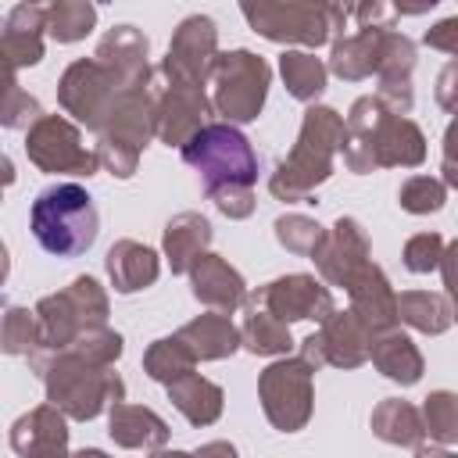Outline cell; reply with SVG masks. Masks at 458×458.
I'll return each instance as SVG.
<instances>
[{
  "label": "cell",
  "mask_w": 458,
  "mask_h": 458,
  "mask_svg": "<svg viewBox=\"0 0 458 458\" xmlns=\"http://www.w3.org/2000/svg\"><path fill=\"white\" fill-rule=\"evenodd\" d=\"M340 154L358 175L376 168H415L426 161V136L408 114H394L379 97H358L344 118Z\"/></svg>",
  "instance_id": "cell-1"
},
{
  "label": "cell",
  "mask_w": 458,
  "mask_h": 458,
  "mask_svg": "<svg viewBox=\"0 0 458 458\" xmlns=\"http://www.w3.org/2000/svg\"><path fill=\"white\" fill-rule=\"evenodd\" d=\"M29 365L39 372L47 386V401H54L68 419L89 422L104 408L125 397V383L111 365L86 358L75 347L54 354H29Z\"/></svg>",
  "instance_id": "cell-2"
},
{
  "label": "cell",
  "mask_w": 458,
  "mask_h": 458,
  "mask_svg": "<svg viewBox=\"0 0 458 458\" xmlns=\"http://www.w3.org/2000/svg\"><path fill=\"white\" fill-rule=\"evenodd\" d=\"M340 143H344V118L333 107L311 104L304 111L293 150L276 165V172L268 179L272 197L286 200V204L308 200L311 190L333 175V157L340 154Z\"/></svg>",
  "instance_id": "cell-3"
},
{
  "label": "cell",
  "mask_w": 458,
  "mask_h": 458,
  "mask_svg": "<svg viewBox=\"0 0 458 458\" xmlns=\"http://www.w3.org/2000/svg\"><path fill=\"white\" fill-rule=\"evenodd\" d=\"M29 229L47 254L79 258L93 247L100 233L97 204L79 182H54L32 200Z\"/></svg>",
  "instance_id": "cell-4"
},
{
  "label": "cell",
  "mask_w": 458,
  "mask_h": 458,
  "mask_svg": "<svg viewBox=\"0 0 458 458\" xmlns=\"http://www.w3.org/2000/svg\"><path fill=\"white\" fill-rule=\"evenodd\" d=\"M157 93L161 89H154L150 79L125 86L111 104L104 125L97 129V154L111 175L118 179L136 175L143 147L150 143V136H157Z\"/></svg>",
  "instance_id": "cell-5"
},
{
  "label": "cell",
  "mask_w": 458,
  "mask_h": 458,
  "mask_svg": "<svg viewBox=\"0 0 458 458\" xmlns=\"http://www.w3.org/2000/svg\"><path fill=\"white\" fill-rule=\"evenodd\" d=\"M179 150H182V161L200 172V186L208 200L229 190H254L258 182V154L233 122L200 125Z\"/></svg>",
  "instance_id": "cell-6"
},
{
  "label": "cell",
  "mask_w": 458,
  "mask_h": 458,
  "mask_svg": "<svg viewBox=\"0 0 458 458\" xmlns=\"http://www.w3.org/2000/svg\"><path fill=\"white\" fill-rule=\"evenodd\" d=\"M240 11L258 36L308 50L329 43L347 25V14L333 0H240Z\"/></svg>",
  "instance_id": "cell-7"
},
{
  "label": "cell",
  "mask_w": 458,
  "mask_h": 458,
  "mask_svg": "<svg viewBox=\"0 0 458 458\" xmlns=\"http://www.w3.org/2000/svg\"><path fill=\"white\" fill-rule=\"evenodd\" d=\"M36 326L39 344L32 354H54L64 351L72 340H79L86 329L107 326V293L93 276L72 279L61 293H50L36 304Z\"/></svg>",
  "instance_id": "cell-8"
},
{
  "label": "cell",
  "mask_w": 458,
  "mask_h": 458,
  "mask_svg": "<svg viewBox=\"0 0 458 458\" xmlns=\"http://www.w3.org/2000/svg\"><path fill=\"white\" fill-rule=\"evenodd\" d=\"M211 104L225 122H254L265 107L268 97V82H272V68L265 57L250 54V50H229L215 57L211 68Z\"/></svg>",
  "instance_id": "cell-9"
},
{
  "label": "cell",
  "mask_w": 458,
  "mask_h": 458,
  "mask_svg": "<svg viewBox=\"0 0 458 458\" xmlns=\"http://www.w3.org/2000/svg\"><path fill=\"white\" fill-rule=\"evenodd\" d=\"M315 365L297 358H279L272 361L261 376H258V397L265 408V419L279 429V433H297L308 426L311 419V404H315V386H311Z\"/></svg>",
  "instance_id": "cell-10"
},
{
  "label": "cell",
  "mask_w": 458,
  "mask_h": 458,
  "mask_svg": "<svg viewBox=\"0 0 458 458\" xmlns=\"http://www.w3.org/2000/svg\"><path fill=\"white\" fill-rule=\"evenodd\" d=\"M147 82V79H143ZM125 86H136L129 82L125 75H118L111 64H104L100 57H79L64 68L61 82H57V104L86 129H100L111 104L118 100V93Z\"/></svg>",
  "instance_id": "cell-11"
},
{
  "label": "cell",
  "mask_w": 458,
  "mask_h": 458,
  "mask_svg": "<svg viewBox=\"0 0 458 458\" xmlns=\"http://www.w3.org/2000/svg\"><path fill=\"white\" fill-rule=\"evenodd\" d=\"M25 154L39 172L50 175H93L100 168V154L97 147L89 150L82 143L79 122H68L61 114H43L25 129Z\"/></svg>",
  "instance_id": "cell-12"
},
{
  "label": "cell",
  "mask_w": 458,
  "mask_h": 458,
  "mask_svg": "<svg viewBox=\"0 0 458 458\" xmlns=\"http://www.w3.org/2000/svg\"><path fill=\"white\" fill-rule=\"evenodd\" d=\"M215 57H218V29L208 14H190L179 21L172 43H168V54L161 61V75L172 82V86H200L211 79V68H215Z\"/></svg>",
  "instance_id": "cell-13"
},
{
  "label": "cell",
  "mask_w": 458,
  "mask_h": 458,
  "mask_svg": "<svg viewBox=\"0 0 458 458\" xmlns=\"http://www.w3.org/2000/svg\"><path fill=\"white\" fill-rule=\"evenodd\" d=\"M247 304H261L283 322H301V318L326 322L336 311L333 290L308 272H290V276H279V279L258 286L254 293H247Z\"/></svg>",
  "instance_id": "cell-14"
},
{
  "label": "cell",
  "mask_w": 458,
  "mask_h": 458,
  "mask_svg": "<svg viewBox=\"0 0 458 458\" xmlns=\"http://www.w3.org/2000/svg\"><path fill=\"white\" fill-rule=\"evenodd\" d=\"M311 261L329 286H347V279L369 261V236L358 218H336L333 229H326V240L311 254Z\"/></svg>",
  "instance_id": "cell-15"
},
{
  "label": "cell",
  "mask_w": 458,
  "mask_h": 458,
  "mask_svg": "<svg viewBox=\"0 0 458 458\" xmlns=\"http://www.w3.org/2000/svg\"><path fill=\"white\" fill-rule=\"evenodd\" d=\"M215 104L200 86H172L165 82L157 93V136L168 147H182L200 125H208V114Z\"/></svg>",
  "instance_id": "cell-16"
},
{
  "label": "cell",
  "mask_w": 458,
  "mask_h": 458,
  "mask_svg": "<svg viewBox=\"0 0 458 458\" xmlns=\"http://www.w3.org/2000/svg\"><path fill=\"white\" fill-rule=\"evenodd\" d=\"M347 297H351V311L372 329V333H383V329H394L401 322L397 315V293L390 286V279L383 276V268L369 258L351 279H347Z\"/></svg>",
  "instance_id": "cell-17"
},
{
  "label": "cell",
  "mask_w": 458,
  "mask_h": 458,
  "mask_svg": "<svg viewBox=\"0 0 458 458\" xmlns=\"http://www.w3.org/2000/svg\"><path fill=\"white\" fill-rule=\"evenodd\" d=\"M190 283H193V297L204 304V308H215V311H225L233 315L240 304H247V283L243 276L218 254L204 250L193 265H190Z\"/></svg>",
  "instance_id": "cell-18"
},
{
  "label": "cell",
  "mask_w": 458,
  "mask_h": 458,
  "mask_svg": "<svg viewBox=\"0 0 458 458\" xmlns=\"http://www.w3.org/2000/svg\"><path fill=\"white\" fill-rule=\"evenodd\" d=\"M315 336H318V351H322L326 365H336V369L365 365L369 354H372V340H376V333L351 308L347 311H333Z\"/></svg>",
  "instance_id": "cell-19"
},
{
  "label": "cell",
  "mask_w": 458,
  "mask_h": 458,
  "mask_svg": "<svg viewBox=\"0 0 458 458\" xmlns=\"http://www.w3.org/2000/svg\"><path fill=\"white\" fill-rule=\"evenodd\" d=\"M64 411L47 401L39 408H32L29 415H21L11 426V447L21 458H47V454H64L68 451V426H64Z\"/></svg>",
  "instance_id": "cell-20"
},
{
  "label": "cell",
  "mask_w": 458,
  "mask_h": 458,
  "mask_svg": "<svg viewBox=\"0 0 458 458\" xmlns=\"http://www.w3.org/2000/svg\"><path fill=\"white\" fill-rule=\"evenodd\" d=\"M43 32H47V7L39 4H18L4 18V64L7 72H18L25 64L43 61Z\"/></svg>",
  "instance_id": "cell-21"
},
{
  "label": "cell",
  "mask_w": 458,
  "mask_h": 458,
  "mask_svg": "<svg viewBox=\"0 0 458 458\" xmlns=\"http://www.w3.org/2000/svg\"><path fill=\"white\" fill-rule=\"evenodd\" d=\"M107 433L118 447H132V451H161L168 444V426L157 411L143 408V404H125L114 401L107 408Z\"/></svg>",
  "instance_id": "cell-22"
},
{
  "label": "cell",
  "mask_w": 458,
  "mask_h": 458,
  "mask_svg": "<svg viewBox=\"0 0 458 458\" xmlns=\"http://www.w3.org/2000/svg\"><path fill=\"white\" fill-rule=\"evenodd\" d=\"M104 265H107L111 286H114L118 293L147 290V286H154L157 276H161L157 250L147 247V243H136V240H118V243H111Z\"/></svg>",
  "instance_id": "cell-23"
},
{
  "label": "cell",
  "mask_w": 458,
  "mask_h": 458,
  "mask_svg": "<svg viewBox=\"0 0 458 458\" xmlns=\"http://www.w3.org/2000/svg\"><path fill=\"white\" fill-rule=\"evenodd\" d=\"M211 222L200 215V211H179L175 218H168L165 225V236H161V247H165V258L172 265L175 276L190 272V265L208 250L211 243Z\"/></svg>",
  "instance_id": "cell-24"
},
{
  "label": "cell",
  "mask_w": 458,
  "mask_h": 458,
  "mask_svg": "<svg viewBox=\"0 0 458 458\" xmlns=\"http://www.w3.org/2000/svg\"><path fill=\"white\" fill-rule=\"evenodd\" d=\"M383 39H386V29H358L354 36L333 39L329 72L340 75V79H347V82H358V79L376 75L379 54H383Z\"/></svg>",
  "instance_id": "cell-25"
},
{
  "label": "cell",
  "mask_w": 458,
  "mask_h": 458,
  "mask_svg": "<svg viewBox=\"0 0 458 458\" xmlns=\"http://www.w3.org/2000/svg\"><path fill=\"white\" fill-rule=\"evenodd\" d=\"M369 361H372L386 379H394V383H401V386H415V383L422 379V369H426V365H422L419 347H415V344H411V336H408V333H401L397 326H394V329L376 333Z\"/></svg>",
  "instance_id": "cell-26"
},
{
  "label": "cell",
  "mask_w": 458,
  "mask_h": 458,
  "mask_svg": "<svg viewBox=\"0 0 458 458\" xmlns=\"http://www.w3.org/2000/svg\"><path fill=\"white\" fill-rule=\"evenodd\" d=\"M104 64H111L118 75H125L129 82H143V79H154L150 64H147V36L136 29V25H114L100 43H97V54Z\"/></svg>",
  "instance_id": "cell-27"
},
{
  "label": "cell",
  "mask_w": 458,
  "mask_h": 458,
  "mask_svg": "<svg viewBox=\"0 0 458 458\" xmlns=\"http://www.w3.org/2000/svg\"><path fill=\"white\" fill-rule=\"evenodd\" d=\"M179 336L186 340V347L197 354V361H218V358H229L240 344H243V336H240V329L229 322V315L225 311H208V315H197L193 322H186L182 329H179Z\"/></svg>",
  "instance_id": "cell-28"
},
{
  "label": "cell",
  "mask_w": 458,
  "mask_h": 458,
  "mask_svg": "<svg viewBox=\"0 0 458 458\" xmlns=\"http://www.w3.org/2000/svg\"><path fill=\"white\" fill-rule=\"evenodd\" d=\"M372 433L386 444H397V447H411V451H422V437H426V426H422V411L401 397H383L372 411Z\"/></svg>",
  "instance_id": "cell-29"
},
{
  "label": "cell",
  "mask_w": 458,
  "mask_h": 458,
  "mask_svg": "<svg viewBox=\"0 0 458 458\" xmlns=\"http://www.w3.org/2000/svg\"><path fill=\"white\" fill-rule=\"evenodd\" d=\"M168 397L186 415V422H193V426H211L222 415V401H225L222 386L204 379V376H197V372H186V376L172 379L168 383Z\"/></svg>",
  "instance_id": "cell-30"
},
{
  "label": "cell",
  "mask_w": 458,
  "mask_h": 458,
  "mask_svg": "<svg viewBox=\"0 0 458 458\" xmlns=\"http://www.w3.org/2000/svg\"><path fill=\"white\" fill-rule=\"evenodd\" d=\"M397 315H401V322H408L411 329L429 333V336L447 333L451 322H454L451 301L444 293H429V290H404V293H397Z\"/></svg>",
  "instance_id": "cell-31"
},
{
  "label": "cell",
  "mask_w": 458,
  "mask_h": 458,
  "mask_svg": "<svg viewBox=\"0 0 458 458\" xmlns=\"http://www.w3.org/2000/svg\"><path fill=\"white\" fill-rule=\"evenodd\" d=\"M240 336H243V347L250 354H290V347H293L290 322L276 318L261 304H247V318L240 326Z\"/></svg>",
  "instance_id": "cell-32"
},
{
  "label": "cell",
  "mask_w": 458,
  "mask_h": 458,
  "mask_svg": "<svg viewBox=\"0 0 458 458\" xmlns=\"http://www.w3.org/2000/svg\"><path fill=\"white\" fill-rule=\"evenodd\" d=\"M279 72H283V82H286L290 97H297L304 104L322 97L326 75H329V68L311 50H283L279 54Z\"/></svg>",
  "instance_id": "cell-33"
},
{
  "label": "cell",
  "mask_w": 458,
  "mask_h": 458,
  "mask_svg": "<svg viewBox=\"0 0 458 458\" xmlns=\"http://www.w3.org/2000/svg\"><path fill=\"white\" fill-rule=\"evenodd\" d=\"M193 365H197V354L186 347V340H182L179 333L154 340V344L147 347V354H143V372H147L150 379L165 383V386H168L172 379L193 372Z\"/></svg>",
  "instance_id": "cell-34"
},
{
  "label": "cell",
  "mask_w": 458,
  "mask_h": 458,
  "mask_svg": "<svg viewBox=\"0 0 458 458\" xmlns=\"http://www.w3.org/2000/svg\"><path fill=\"white\" fill-rule=\"evenodd\" d=\"M97 7L89 0H50L47 4V32L57 43H79L93 32Z\"/></svg>",
  "instance_id": "cell-35"
},
{
  "label": "cell",
  "mask_w": 458,
  "mask_h": 458,
  "mask_svg": "<svg viewBox=\"0 0 458 458\" xmlns=\"http://www.w3.org/2000/svg\"><path fill=\"white\" fill-rule=\"evenodd\" d=\"M422 426H426V437L437 440V444H454L458 440V394L451 390H433L426 401H422Z\"/></svg>",
  "instance_id": "cell-36"
},
{
  "label": "cell",
  "mask_w": 458,
  "mask_h": 458,
  "mask_svg": "<svg viewBox=\"0 0 458 458\" xmlns=\"http://www.w3.org/2000/svg\"><path fill=\"white\" fill-rule=\"evenodd\" d=\"M272 229H276V240L290 254H304V258H311L326 240V229L315 218H304V215H279Z\"/></svg>",
  "instance_id": "cell-37"
},
{
  "label": "cell",
  "mask_w": 458,
  "mask_h": 458,
  "mask_svg": "<svg viewBox=\"0 0 458 458\" xmlns=\"http://www.w3.org/2000/svg\"><path fill=\"white\" fill-rule=\"evenodd\" d=\"M444 200H447V182L433 179V175H411L397 190V204L408 215H433L444 208Z\"/></svg>",
  "instance_id": "cell-38"
},
{
  "label": "cell",
  "mask_w": 458,
  "mask_h": 458,
  "mask_svg": "<svg viewBox=\"0 0 458 458\" xmlns=\"http://www.w3.org/2000/svg\"><path fill=\"white\" fill-rule=\"evenodd\" d=\"M39 344V326H36V311L29 308H7L4 311V326H0V347L4 354H32Z\"/></svg>",
  "instance_id": "cell-39"
},
{
  "label": "cell",
  "mask_w": 458,
  "mask_h": 458,
  "mask_svg": "<svg viewBox=\"0 0 458 458\" xmlns=\"http://www.w3.org/2000/svg\"><path fill=\"white\" fill-rule=\"evenodd\" d=\"M43 118V107L36 97H29L18 86V72H7V89H4V104H0V122L4 129H29Z\"/></svg>",
  "instance_id": "cell-40"
},
{
  "label": "cell",
  "mask_w": 458,
  "mask_h": 458,
  "mask_svg": "<svg viewBox=\"0 0 458 458\" xmlns=\"http://www.w3.org/2000/svg\"><path fill=\"white\" fill-rule=\"evenodd\" d=\"M440 258H444V236L440 233H419L404 243V268L415 276L440 268Z\"/></svg>",
  "instance_id": "cell-41"
},
{
  "label": "cell",
  "mask_w": 458,
  "mask_h": 458,
  "mask_svg": "<svg viewBox=\"0 0 458 458\" xmlns=\"http://www.w3.org/2000/svg\"><path fill=\"white\" fill-rule=\"evenodd\" d=\"M351 18L358 21V29H394L397 7L394 0H358Z\"/></svg>",
  "instance_id": "cell-42"
},
{
  "label": "cell",
  "mask_w": 458,
  "mask_h": 458,
  "mask_svg": "<svg viewBox=\"0 0 458 458\" xmlns=\"http://www.w3.org/2000/svg\"><path fill=\"white\" fill-rule=\"evenodd\" d=\"M440 179L458 190V111H454V122L447 125L444 132V161H440Z\"/></svg>",
  "instance_id": "cell-43"
},
{
  "label": "cell",
  "mask_w": 458,
  "mask_h": 458,
  "mask_svg": "<svg viewBox=\"0 0 458 458\" xmlns=\"http://www.w3.org/2000/svg\"><path fill=\"white\" fill-rule=\"evenodd\" d=\"M422 43L433 47V50H444V54L458 57V18H444V21H437V25L422 36Z\"/></svg>",
  "instance_id": "cell-44"
},
{
  "label": "cell",
  "mask_w": 458,
  "mask_h": 458,
  "mask_svg": "<svg viewBox=\"0 0 458 458\" xmlns=\"http://www.w3.org/2000/svg\"><path fill=\"white\" fill-rule=\"evenodd\" d=\"M437 104L444 111H458V57H451L437 75Z\"/></svg>",
  "instance_id": "cell-45"
},
{
  "label": "cell",
  "mask_w": 458,
  "mask_h": 458,
  "mask_svg": "<svg viewBox=\"0 0 458 458\" xmlns=\"http://www.w3.org/2000/svg\"><path fill=\"white\" fill-rule=\"evenodd\" d=\"M440 272H444V286H447V297H451V308H454V318H458V250L454 247H444Z\"/></svg>",
  "instance_id": "cell-46"
},
{
  "label": "cell",
  "mask_w": 458,
  "mask_h": 458,
  "mask_svg": "<svg viewBox=\"0 0 458 458\" xmlns=\"http://www.w3.org/2000/svg\"><path fill=\"white\" fill-rule=\"evenodd\" d=\"M440 0H394V7H397V14H426L429 7H437Z\"/></svg>",
  "instance_id": "cell-47"
},
{
  "label": "cell",
  "mask_w": 458,
  "mask_h": 458,
  "mask_svg": "<svg viewBox=\"0 0 458 458\" xmlns=\"http://www.w3.org/2000/svg\"><path fill=\"white\" fill-rule=\"evenodd\" d=\"M333 4H336V7H340L347 18H351V11H354V4H358V0H333Z\"/></svg>",
  "instance_id": "cell-48"
},
{
  "label": "cell",
  "mask_w": 458,
  "mask_h": 458,
  "mask_svg": "<svg viewBox=\"0 0 458 458\" xmlns=\"http://www.w3.org/2000/svg\"><path fill=\"white\" fill-rule=\"evenodd\" d=\"M25 4H39V0H25Z\"/></svg>",
  "instance_id": "cell-49"
},
{
  "label": "cell",
  "mask_w": 458,
  "mask_h": 458,
  "mask_svg": "<svg viewBox=\"0 0 458 458\" xmlns=\"http://www.w3.org/2000/svg\"><path fill=\"white\" fill-rule=\"evenodd\" d=\"M451 247H454V250H458V240H454V243H451Z\"/></svg>",
  "instance_id": "cell-50"
}]
</instances>
